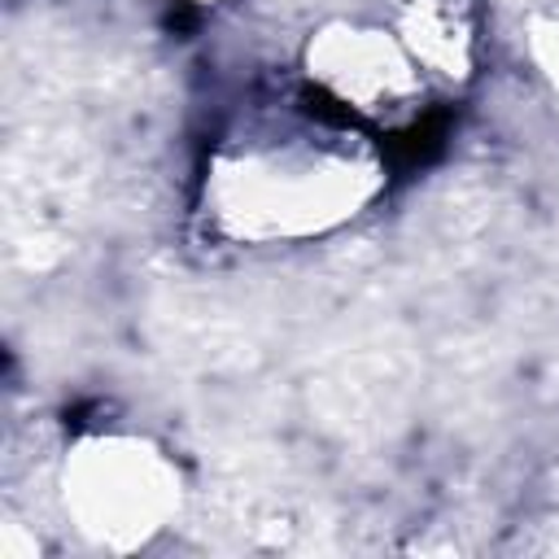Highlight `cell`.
<instances>
[{"mask_svg": "<svg viewBox=\"0 0 559 559\" xmlns=\"http://www.w3.org/2000/svg\"><path fill=\"white\" fill-rule=\"evenodd\" d=\"M389 188L380 140L319 105L258 109L201 166L197 214L236 249H288L345 231Z\"/></svg>", "mask_w": 559, "mask_h": 559, "instance_id": "cell-1", "label": "cell"}, {"mask_svg": "<svg viewBox=\"0 0 559 559\" xmlns=\"http://www.w3.org/2000/svg\"><path fill=\"white\" fill-rule=\"evenodd\" d=\"M57 511L96 555L148 550L188 502L179 459L135 428H87L57 459Z\"/></svg>", "mask_w": 559, "mask_h": 559, "instance_id": "cell-2", "label": "cell"}, {"mask_svg": "<svg viewBox=\"0 0 559 559\" xmlns=\"http://www.w3.org/2000/svg\"><path fill=\"white\" fill-rule=\"evenodd\" d=\"M297 70L319 109L371 131L376 140L415 127L437 96L376 13H336L310 26L297 48Z\"/></svg>", "mask_w": 559, "mask_h": 559, "instance_id": "cell-3", "label": "cell"}, {"mask_svg": "<svg viewBox=\"0 0 559 559\" xmlns=\"http://www.w3.org/2000/svg\"><path fill=\"white\" fill-rule=\"evenodd\" d=\"M376 17L397 35L437 96H459L476 83L485 61L480 0H380Z\"/></svg>", "mask_w": 559, "mask_h": 559, "instance_id": "cell-4", "label": "cell"}, {"mask_svg": "<svg viewBox=\"0 0 559 559\" xmlns=\"http://www.w3.org/2000/svg\"><path fill=\"white\" fill-rule=\"evenodd\" d=\"M524 57L533 74L559 96V9H542L524 22Z\"/></svg>", "mask_w": 559, "mask_h": 559, "instance_id": "cell-5", "label": "cell"}, {"mask_svg": "<svg viewBox=\"0 0 559 559\" xmlns=\"http://www.w3.org/2000/svg\"><path fill=\"white\" fill-rule=\"evenodd\" d=\"M183 4H223V0H183Z\"/></svg>", "mask_w": 559, "mask_h": 559, "instance_id": "cell-6", "label": "cell"}]
</instances>
